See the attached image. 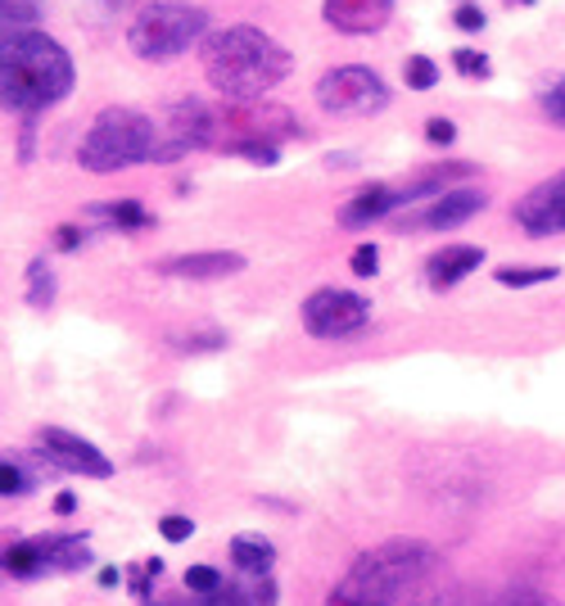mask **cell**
Listing matches in <instances>:
<instances>
[{
	"label": "cell",
	"instance_id": "cell-1",
	"mask_svg": "<svg viewBox=\"0 0 565 606\" xmlns=\"http://www.w3.org/2000/svg\"><path fill=\"white\" fill-rule=\"evenodd\" d=\"M444 556L416 539H398L362 552L326 606H444Z\"/></svg>",
	"mask_w": 565,
	"mask_h": 606
},
{
	"label": "cell",
	"instance_id": "cell-2",
	"mask_svg": "<svg viewBox=\"0 0 565 606\" xmlns=\"http://www.w3.org/2000/svg\"><path fill=\"white\" fill-rule=\"evenodd\" d=\"M295 68V55L263 28H226L204 41V77L226 105H258Z\"/></svg>",
	"mask_w": 565,
	"mask_h": 606
},
{
	"label": "cell",
	"instance_id": "cell-3",
	"mask_svg": "<svg viewBox=\"0 0 565 606\" xmlns=\"http://www.w3.org/2000/svg\"><path fill=\"white\" fill-rule=\"evenodd\" d=\"M77 82L68 51L45 32H10L0 41V109L36 118L55 109Z\"/></svg>",
	"mask_w": 565,
	"mask_h": 606
},
{
	"label": "cell",
	"instance_id": "cell-4",
	"mask_svg": "<svg viewBox=\"0 0 565 606\" xmlns=\"http://www.w3.org/2000/svg\"><path fill=\"white\" fill-rule=\"evenodd\" d=\"M154 146H159V127L150 114L127 109V105H109L96 114L90 131L82 136L77 163L96 177H109V172H122L136 163H150Z\"/></svg>",
	"mask_w": 565,
	"mask_h": 606
},
{
	"label": "cell",
	"instance_id": "cell-5",
	"mask_svg": "<svg viewBox=\"0 0 565 606\" xmlns=\"http://www.w3.org/2000/svg\"><path fill=\"white\" fill-rule=\"evenodd\" d=\"M204 32H209V14L200 6H185V0H154V6H146L131 19L127 45H131L136 60L168 64V60L191 51V45H200Z\"/></svg>",
	"mask_w": 565,
	"mask_h": 606
},
{
	"label": "cell",
	"instance_id": "cell-6",
	"mask_svg": "<svg viewBox=\"0 0 565 606\" xmlns=\"http://www.w3.org/2000/svg\"><path fill=\"white\" fill-rule=\"evenodd\" d=\"M96 566V552H90V534H14L10 547L0 552V584L6 580H45V575H68Z\"/></svg>",
	"mask_w": 565,
	"mask_h": 606
},
{
	"label": "cell",
	"instance_id": "cell-7",
	"mask_svg": "<svg viewBox=\"0 0 565 606\" xmlns=\"http://www.w3.org/2000/svg\"><path fill=\"white\" fill-rule=\"evenodd\" d=\"M317 105L326 114H358V118H371L390 105V86L385 77L366 68V64H344V68H331L321 73L317 82Z\"/></svg>",
	"mask_w": 565,
	"mask_h": 606
},
{
	"label": "cell",
	"instance_id": "cell-8",
	"mask_svg": "<svg viewBox=\"0 0 565 606\" xmlns=\"http://www.w3.org/2000/svg\"><path fill=\"white\" fill-rule=\"evenodd\" d=\"M299 317H303V331L312 340H349V336H358L362 326L371 321V299H362L353 290L326 286V290H312L303 299Z\"/></svg>",
	"mask_w": 565,
	"mask_h": 606
},
{
	"label": "cell",
	"instance_id": "cell-9",
	"mask_svg": "<svg viewBox=\"0 0 565 606\" xmlns=\"http://www.w3.org/2000/svg\"><path fill=\"white\" fill-rule=\"evenodd\" d=\"M217 131H222V114H213L204 100H177L168 109V123H163V136H159L150 163H177L181 155L213 146Z\"/></svg>",
	"mask_w": 565,
	"mask_h": 606
},
{
	"label": "cell",
	"instance_id": "cell-10",
	"mask_svg": "<svg viewBox=\"0 0 565 606\" xmlns=\"http://www.w3.org/2000/svg\"><path fill=\"white\" fill-rule=\"evenodd\" d=\"M36 457L51 466V471H68V476H86V480H109L114 476V461L73 430L64 426H41L36 430Z\"/></svg>",
	"mask_w": 565,
	"mask_h": 606
},
{
	"label": "cell",
	"instance_id": "cell-11",
	"mask_svg": "<svg viewBox=\"0 0 565 606\" xmlns=\"http://www.w3.org/2000/svg\"><path fill=\"white\" fill-rule=\"evenodd\" d=\"M146 606H280L271 575H241L235 571L217 593L191 597V593H150Z\"/></svg>",
	"mask_w": 565,
	"mask_h": 606
},
{
	"label": "cell",
	"instance_id": "cell-12",
	"mask_svg": "<svg viewBox=\"0 0 565 606\" xmlns=\"http://www.w3.org/2000/svg\"><path fill=\"white\" fill-rule=\"evenodd\" d=\"M222 127L231 131V141H267V146H276L280 136H299L295 118L280 105H267V100H258V105H231L222 114Z\"/></svg>",
	"mask_w": 565,
	"mask_h": 606
},
{
	"label": "cell",
	"instance_id": "cell-13",
	"mask_svg": "<svg viewBox=\"0 0 565 606\" xmlns=\"http://www.w3.org/2000/svg\"><path fill=\"white\" fill-rule=\"evenodd\" d=\"M515 222H521L530 236H561L565 231V172L539 181L530 195L515 200Z\"/></svg>",
	"mask_w": 565,
	"mask_h": 606
},
{
	"label": "cell",
	"instance_id": "cell-14",
	"mask_svg": "<svg viewBox=\"0 0 565 606\" xmlns=\"http://www.w3.org/2000/svg\"><path fill=\"white\" fill-rule=\"evenodd\" d=\"M249 263L235 249H200V254H172L159 258V276H177V281H226V276H241Z\"/></svg>",
	"mask_w": 565,
	"mask_h": 606
},
{
	"label": "cell",
	"instance_id": "cell-15",
	"mask_svg": "<svg viewBox=\"0 0 565 606\" xmlns=\"http://www.w3.org/2000/svg\"><path fill=\"white\" fill-rule=\"evenodd\" d=\"M403 204H416L412 185H385V181H375V185H362L358 195L344 200L340 222H344V226H371V222L390 217V213L403 209Z\"/></svg>",
	"mask_w": 565,
	"mask_h": 606
},
{
	"label": "cell",
	"instance_id": "cell-16",
	"mask_svg": "<svg viewBox=\"0 0 565 606\" xmlns=\"http://www.w3.org/2000/svg\"><path fill=\"white\" fill-rule=\"evenodd\" d=\"M321 19L344 36H371L394 19V0H326Z\"/></svg>",
	"mask_w": 565,
	"mask_h": 606
},
{
	"label": "cell",
	"instance_id": "cell-17",
	"mask_svg": "<svg viewBox=\"0 0 565 606\" xmlns=\"http://www.w3.org/2000/svg\"><path fill=\"white\" fill-rule=\"evenodd\" d=\"M484 209H489V195H484V191H476V185H457V191L439 195L426 213H420L416 226H426V231H452V226L470 222V217L484 213Z\"/></svg>",
	"mask_w": 565,
	"mask_h": 606
},
{
	"label": "cell",
	"instance_id": "cell-18",
	"mask_svg": "<svg viewBox=\"0 0 565 606\" xmlns=\"http://www.w3.org/2000/svg\"><path fill=\"white\" fill-rule=\"evenodd\" d=\"M484 263V249L480 245H444L439 254L426 258V281L435 290H452L457 281H466L470 272Z\"/></svg>",
	"mask_w": 565,
	"mask_h": 606
},
{
	"label": "cell",
	"instance_id": "cell-19",
	"mask_svg": "<svg viewBox=\"0 0 565 606\" xmlns=\"http://www.w3.org/2000/svg\"><path fill=\"white\" fill-rule=\"evenodd\" d=\"M226 552L241 575H271V566H276V543L263 534H235Z\"/></svg>",
	"mask_w": 565,
	"mask_h": 606
},
{
	"label": "cell",
	"instance_id": "cell-20",
	"mask_svg": "<svg viewBox=\"0 0 565 606\" xmlns=\"http://www.w3.org/2000/svg\"><path fill=\"white\" fill-rule=\"evenodd\" d=\"M86 217L90 222H105L114 231H146L154 217L140 209L136 200H109V204H86Z\"/></svg>",
	"mask_w": 565,
	"mask_h": 606
},
{
	"label": "cell",
	"instance_id": "cell-21",
	"mask_svg": "<svg viewBox=\"0 0 565 606\" xmlns=\"http://www.w3.org/2000/svg\"><path fill=\"white\" fill-rule=\"evenodd\" d=\"M561 267L552 263H534V267H493V281L507 286V290H530V286H547L556 281Z\"/></svg>",
	"mask_w": 565,
	"mask_h": 606
},
{
	"label": "cell",
	"instance_id": "cell-22",
	"mask_svg": "<svg viewBox=\"0 0 565 606\" xmlns=\"http://www.w3.org/2000/svg\"><path fill=\"white\" fill-rule=\"evenodd\" d=\"M36 489V476L23 466L19 453H0V498H28Z\"/></svg>",
	"mask_w": 565,
	"mask_h": 606
},
{
	"label": "cell",
	"instance_id": "cell-23",
	"mask_svg": "<svg viewBox=\"0 0 565 606\" xmlns=\"http://www.w3.org/2000/svg\"><path fill=\"white\" fill-rule=\"evenodd\" d=\"M226 580H231V575H226L222 566H213V562H195V566H185V575H181V593L209 597V593H217Z\"/></svg>",
	"mask_w": 565,
	"mask_h": 606
},
{
	"label": "cell",
	"instance_id": "cell-24",
	"mask_svg": "<svg viewBox=\"0 0 565 606\" xmlns=\"http://www.w3.org/2000/svg\"><path fill=\"white\" fill-rule=\"evenodd\" d=\"M55 272H51V263L45 258H32L28 263V304L32 308H51L55 304Z\"/></svg>",
	"mask_w": 565,
	"mask_h": 606
},
{
	"label": "cell",
	"instance_id": "cell-25",
	"mask_svg": "<svg viewBox=\"0 0 565 606\" xmlns=\"http://www.w3.org/2000/svg\"><path fill=\"white\" fill-rule=\"evenodd\" d=\"M403 77H407L412 91H435V86H439V64H435L430 55H412V60L403 64Z\"/></svg>",
	"mask_w": 565,
	"mask_h": 606
},
{
	"label": "cell",
	"instance_id": "cell-26",
	"mask_svg": "<svg viewBox=\"0 0 565 606\" xmlns=\"http://www.w3.org/2000/svg\"><path fill=\"white\" fill-rule=\"evenodd\" d=\"M222 146H226V155H241V159L263 163V168H276V163H280V150L267 146V141H222Z\"/></svg>",
	"mask_w": 565,
	"mask_h": 606
},
{
	"label": "cell",
	"instance_id": "cell-27",
	"mask_svg": "<svg viewBox=\"0 0 565 606\" xmlns=\"http://www.w3.org/2000/svg\"><path fill=\"white\" fill-rule=\"evenodd\" d=\"M452 68L461 73V77H489L493 73V64H489V55H480V51H452Z\"/></svg>",
	"mask_w": 565,
	"mask_h": 606
},
{
	"label": "cell",
	"instance_id": "cell-28",
	"mask_svg": "<svg viewBox=\"0 0 565 606\" xmlns=\"http://www.w3.org/2000/svg\"><path fill=\"white\" fill-rule=\"evenodd\" d=\"M349 267H353V276H375L381 272V245H371V241H362L358 249H353V258H349Z\"/></svg>",
	"mask_w": 565,
	"mask_h": 606
},
{
	"label": "cell",
	"instance_id": "cell-29",
	"mask_svg": "<svg viewBox=\"0 0 565 606\" xmlns=\"http://www.w3.org/2000/svg\"><path fill=\"white\" fill-rule=\"evenodd\" d=\"M539 105H543V114L552 118V127H565V77H561V82H552V86L543 91Z\"/></svg>",
	"mask_w": 565,
	"mask_h": 606
},
{
	"label": "cell",
	"instance_id": "cell-30",
	"mask_svg": "<svg viewBox=\"0 0 565 606\" xmlns=\"http://www.w3.org/2000/svg\"><path fill=\"white\" fill-rule=\"evenodd\" d=\"M32 19H36V6H28V0H0V28H23Z\"/></svg>",
	"mask_w": 565,
	"mask_h": 606
},
{
	"label": "cell",
	"instance_id": "cell-31",
	"mask_svg": "<svg viewBox=\"0 0 565 606\" xmlns=\"http://www.w3.org/2000/svg\"><path fill=\"white\" fill-rule=\"evenodd\" d=\"M159 534L168 539V543H185L195 534V521L191 517H159Z\"/></svg>",
	"mask_w": 565,
	"mask_h": 606
},
{
	"label": "cell",
	"instance_id": "cell-32",
	"mask_svg": "<svg viewBox=\"0 0 565 606\" xmlns=\"http://www.w3.org/2000/svg\"><path fill=\"white\" fill-rule=\"evenodd\" d=\"M426 141L430 146H452L457 141V123L452 118H430L426 123Z\"/></svg>",
	"mask_w": 565,
	"mask_h": 606
},
{
	"label": "cell",
	"instance_id": "cell-33",
	"mask_svg": "<svg viewBox=\"0 0 565 606\" xmlns=\"http://www.w3.org/2000/svg\"><path fill=\"white\" fill-rule=\"evenodd\" d=\"M226 344V336L222 331H209V336H185V340H177V349L181 353H204V349H222Z\"/></svg>",
	"mask_w": 565,
	"mask_h": 606
},
{
	"label": "cell",
	"instance_id": "cell-34",
	"mask_svg": "<svg viewBox=\"0 0 565 606\" xmlns=\"http://www.w3.org/2000/svg\"><path fill=\"white\" fill-rule=\"evenodd\" d=\"M452 23L461 28V32H484V10L480 6H457V14H452Z\"/></svg>",
	"mask_w": 565,
	"mask_h": 606
},
{
	"label": "cell",
	"instance_id": "cell-35",
	"mask_svg": "<svg viewBox=\"0 0 565 606\" xmlns=\"http://www.w3.org/2000/svg\"><path fill=\"white\" fill-rule=\"evenodd\" d=\"M82 245H86V231H82V226H60V231H55V249L73 254V249H82Z\"/></svg>",
	"mask_w": 565,
	"mask_h": 606
},
{
	"label": "cell",
	"instance_id": "cell-36",
	"mask_svg": "<svg viewBox=\"0 0 565 606\" xmlns=\"http://www.w3.org/2000/svg\"><path fill=\"white\" fill-rule=\"evenodd\" d=\"M51 507H55V517H73V511H77V493H68V489H64Z\"/></svg>",
	"mask_w": 565,
	"mask_h": 606
},
{
	"label": "cell",
	"instance_id": "cell-37",
	"mask_svg": "<svg viewBox=\"0 0 565 606\" xmlns=\"http://www.w3.org/2000/svg\"><path fill=\"white\" fill-rule=\"evenodd\" d=\"M96 580H100V588H118V584H127V575H122L118 566H105Z\"/></svg>",
	"mask_w": 565,
	"mask_h": 606
},
{
	"label": "cell",
	"instance_id": "cell-38",
	"mask_svg": "<svg viewBox=\"0 0 565 606\" xmlns=\"http://www.w3.org/2000/svg\"><path fill=\"white\" fill-rule=\"evenodd\" d=\"M498 606H539V602H521V597H502Z\"/></svg>",
	"mask_w": 565,
	"mask_h": 606
},
{
	"label": "cell",
	"instance_id": "cell-39",
	"mask_svg": "<svg viewBox=\"0 0 565 606\" xmlns=\"http://www.w3.org/2000/svg\"><path fill=\"white\" fill-rule=\"evenodd\" d=\"M10 539H14V530H0V552L10 547Z\"/></svg>",
	"mask_w": 565,
	"mask_h": 606
},
{
	"label": "cell",
	"instance_id": "cell-40",
	"mask_svg": "<svg viewBox=\"0 0 565 606\" xmlns=\"http://www.w3.org/2000/svg\"><path fill=\"white\" fill-rule=\"evenodd\" d=\"M105 6H109V10H127V6H131V0H105Z\"/></svg>",
	"mask_w": 565,
	"mask_h": 606
},
{
	"label": "cell",
	"instance_id": "cell-41",
	"mask_svg": "<svg viewBox=\"0 0 565 606\" xmlns=\"http://www.w3.org/2000/svg\"><path fill=\"white\" fill-rule=\"evenodd\" d=\"M507 6H534V0H507Z\"/></svg>",
	"mask_w": 565,
	"mask_h": 606
},
{
	"label": "cell",
	"instance_id": "cell-42",
	"mask_svg": "<svg viewBox=\"0 0 565 606\" xmlns=\"http://www.w3.org/2000/svg\"><path fill=\"white\" fill-rule=\"evenodd\" d=\"M28 6H36V0H28Z\"/></svg>",
	"mask_w": 565,
	"mask_h": 606
}]
</instances>
